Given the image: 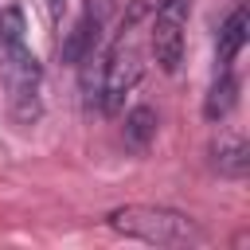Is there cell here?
Here are the masks:
<instances>
[{
    "label": "cell",
    "instance_id": "6da1fadb",
    "mask_svg": "<svg viewBox=\"0 0 250 250\" xmlns=\"http://www.w3.org/2000/svg\"><path fill=\"white\" fill-rule=\"evenodd\" d=\"M0 86L8 94V109L20 125L39 121L43 113V66L27 47V23L20 8L0 12Z\"/></svg>",
    "mask_w": 250,
    "mask_h": 250
},
{
    "label": "cell",
    "instance_id": "7a4b0ae2",
    "mask_svg": "<svg viewBox=\"0 0 250 250\" xmlns=\"http://www.w3.org/2000/svg\"><path fill=\"white\" fill-rule=\"evenodd\" d=\"M105 223L125 234V238H141L152 246H195L203 242V230L195 227L191 215L176 211V207H152V203H129L105 215Z\"/></svg>",
    "mask_w": 250,
    "mask_h": 250
},
{
    "label": "cell",
    "instance_id": "3957f363",
    "mask_svg": "<svg viewBox=\"0 0 250 250\" xmlns=\"http://www.w3.org/2000/svg\"><path fill=\"white\" fill-rule=\"evenodd\" d=\"M188 16H191V0H160L156 16H152V55L160 62L164 74H176L184 62V31H188Z\"/></svg>",
    "mask_w": 250,
    "mask_h": 250
},
{
    "label": "cell",
    "instance_id": "277c9868",
    "mask_svg": "<svg viewBox=\"0 0 250 250\" xmlns=\"http://www.w3.org/2000/svg\"><path fill=\"white\" fill-rule=\"evenodd\" d=\"M137 78H141V51H137V43L129 35H121L109 47L105 62H102V98H98L102 109L117 113L121 102H125V94L137 86Z\"/></svg>",
    "mask_w": 250,
    "mask_h": 250
},
{
    "label": "cell",
    "instance_id": "5b68a950",
    "mask_svg": "<svg viewBox=\"0 0 250 250\" xmlns=\"http://www.w3.org/2000/svg\"><path fill=\"white\" fill-rule=\"evenodd\" d=\"M246 43V8H234L227 16V23L219 27V43H215V70H230V62L238 59Z\"/></svg>",
    "mask_w": 250,
    "mask_h": 250
},
{
    "label": "cell",
    "instance_id": "8992f818",
    "mask_svg": "<svg viewBox=\"0 0 250 250\" xmlns=\"http://www.w3.org/2000/svg\"><path fill=\"white\" fill-rule=\"evenodd\" d=\"M234 102H238V82H234V74H230V70H215V82H211L207 102H203L207 121H223V117L234 109Z\"/></svg>",
    "mask_w": 250,
    "mask_h": 250
},
{
    "label": "cell",
    "instance_id": "52a82bcc",
    "mask_svg": "<svg viewBox=\"0 0 250 250\" xmlns=\"http://www.w3.org/2000/svg\"><path fill=\"white\" fill-rule=\"evenodd\" d=\"M215 168L230 180H242L246 168H250V145L242 137H219L215 145Z\"/></svg>",
    "mask_w": 250,
    "mask_h": 250
},
{
    "label": "cell",
    "instance_id": "ba28073f",
    "mask_svg": "<svg viewBox=\"0 0 250 250\" xmlns=\"http://www.w3.org/2000/svg\"><path fill=\"white\" fill-rule=\"evenodd\" d=\"M152 137H156V109L152 105L129 109V117H125V145L133 152H145L152 145Z\"/></svg>",
    "mask_w": 250,
    "mask_h": 250
},
{
    "label": "cell",
    "instance_id": "9c48e42d",
    "mask_svg": "<svg viewBox=\"0 0 250 250\" xmlns=\"http://www.w3.org/2000/svg\"><path fill=\"white\" fill-rule=\"evenodd\" d=\"M94 39H98V16L86 12V16L78 20V27L70 31V39L62 43V59H66V62H78V59L94 47Z\"/></svg>",
    "mask_w": 250,
    "mask_h": 250
},
{
    "label": "cell",
    "instance_id": "30bf717a",
    "mask_svg": "<svg viewBox=\"0 0 250 250\" xmlns=\"http://www.w3.org/2000/svg\"><path fill=\"white\" fill-rule=\"evenodd\" d=\"M47 8H51V20H59L62 8H66V0H47Z\"/></svg>",
    "mask_w": 250,
    "mask_h": 250
}]
</instances>
